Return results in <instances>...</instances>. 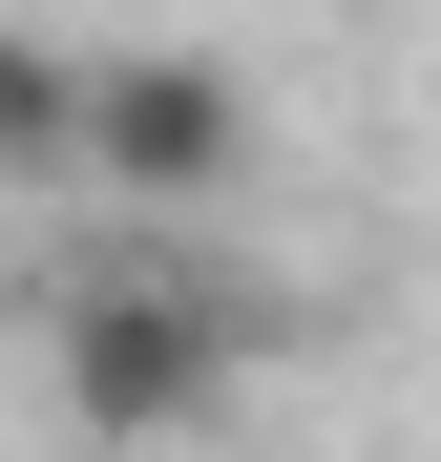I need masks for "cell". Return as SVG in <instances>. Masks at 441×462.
I'll return each mask as SVG.
<instances>
[{
    "instance_id": "3957f363",
    "label": "cell",
    "mask_w": 441,
    "mask_h": 462,
    "mask_svg": "<svg viewBox=\"0 0 441 462\" xmlns=\"http://www.w3.org/2000/svg\"><path fill=\"white\" fill-rule=\"evenodd\" d=\"M0 189H85V42L0 22Z\"/></svg>"
},
{
    "instance_id": "6da1fadb",
    "label": "cell",
    "mask_w": 441,
    "mask_h": 462,
    "mask_svg": "<svg viewBox=\"0 0 441 462\" xmlns=\"http://www.w3.org/2000/svg\"><path fill=\"white\" fill-rule=\"evenodd\" d=\"M253 273L210 253V231H106L85 273H63V316H42V357H63V420H85L106 462H147V441H189L210 400L253 378Z\"/></svg>"
},
{
    "instance_id": "7a4b0ae2",
    "label": "cell",
    "mask_w": 441,
    "mask_h": 462,
    "mask_svg": "<svg viewBox=\"0 0 441 462\" xmlns=\"http://www.w3.org/2000/svg\"><path fill=\"white\" fill-rule=\"evenodd\" d=\"M85 189L106 231H210L253 189V85L210 42H85Z\"/></svg>"
}]
</instances>
